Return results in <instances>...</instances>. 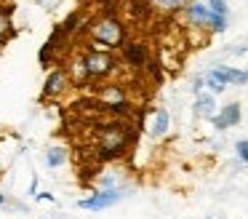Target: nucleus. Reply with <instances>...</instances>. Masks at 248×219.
Here are the masks:
<instances>
[{"label":"nucleus","mask_w":248,"mask_h":219,"mask_svg":"<svg viewBox=\"0 0 248 219\" xmlns=\"http://www.w3.org/2000/svg\"><path fill=\"white\" fill-rule=\"evenodd\" d=\"M131 147V128L123 120L102 123L93 134V152L99 160H118Z\"/></svg>","instance_id":"1"},{"label":"nucleus","mask_w":248,"mask_h":219,"mask_svg":"<svg viewBox=\"0 0 248 219\" xmlns=\"http://www.w3.org/2000/svg\"><path fill=\"white\" fill-rule=\"evenodd\" d=\"M125 24L120 21V16H115L112 11H104L88 24V40L93 48H104V51H118L125 46Z\"/></svg>","instance_id":"2"},{"label":"nucleus","mask_w":248,"mask_h":219,"mask_svg":"<svg viewBox=\"0 0 248 219\" xmlns=\"http://www.w3.org/2000/svg\"><path fill=\"white\" fill-rule=\"evenodd\" d=\"M78 69H80L83 83H96V80H107L118 72V59H115L112 51H104V48H86L78 62Z\"/></svg>","instance_id":"3"},{"label":"nucleus","mask_w":248,"mask_h":219,"mask_svg":"<svg viewBox=\"0 0 248 219\" xmlns=\"http://www.w3.org/2000/svg\"><path fill=\"white\" fill-rule=\"evenodd\" d=\"M67 88H70V69H67V67H56V69H51L48 78H46L40 99H43V101L56 99V96H62Z\"/></svg>","instance_id":"4"},{"label":"nucleus","mask_w":248,"mask_h":219,"mask_svg":"<svg viewBox=\"0 0 248 219\" xmlns=\"http://www.w3.org/2000/svg\"><path fill=\"white\" fill-rule=\"evenodd\" d=\"M120 198H123V192H120V190H99V192H93V195H88V198H80L78 206L88 208V211H102V208L115 206Z\"/></svg>","instance_id":"5"},{"label":"nucleus","mask_w":248,"mask_h":219,"mask_svg":"<svg viewBox=\"0 0 248 219\" xmlns=\"http://www.w3.org/2000/svg\"><path fill=\"white\" fill-rule=\"evenodd\" d=\"M123 62L128 64V67H134V69H141V67L150 64V51H147L144 43L131 40V43L123 46Z\"/></svg>","instance_id":"6"},{"label":"nucleus","mask_w":248,"mask_h":219,"mask_svg":"<svg viewBox=\"0 0 248 219\" xmlns=\"http://www.w3.org/2000/svg\"><path fill=\"white\" fill-rule=\"evenodd\" d=\"M14 35H16V30H14V5L0 3V48L6 46Z\"/></svg>","instance_id":"7"},{"label":"nucleus","mask_w":248,"mask_h":219,"mask_svg":"<svg viewBox=\"0 0 248 219\" xmlns=\"http://www.w3.org/2000/svg\"><path fill=\"white\" fill-rule=\"evenodd\" d=\"M240 123V104L237 101H232V104L221 107V112L214 118V126L219 128V131H224V128H232Z\"/></svg>","instance_id":"8"},{"label":"nucleus","mask_w":248,"mask_h":219,"mask_svg":"<svg viewBox=\"0 0 248 219\" xmlns=\"http://www.w3.org/2000/svg\"><path fill=\"white\" fill-rule=\"evenodd\" d=\"M184 11H187V19L192 21L195 27H208V21H211L208 5H203V3H187V5H184Z\"/></svg>","instance_id":"9"},{"label":"nucleus","mask_w":248,"mask_h":219,"mask_svg":"<svg viewBox=\"0 0 248 219\" xmlns=\"http://www.w3.org/2000/svg\"><path fill=\"white\" fill-rule=\"evenodd\" d=\"M214 72L219 75V78L224 80L227 85H230V83H235V85H243V83H248V75L243 72V69H235V67H216Z\"/></svg>","instance_id":"10"},{"label":"nucleus","mask_w":248,"mask_h":219,"mask_svg":"<svg viewBox=\"0 0 248 219\" xmlns=\"http://www.w3.org/2000/svg\"><path fill=\"white\" fill-rule=\"evenodd\" d=\"M214 96L211 94H198V101H195V112H198L200 118H214Z\"/></svg>","instance_id":"11"},{"label":"nucleus","mask_w":248,"mask_h":219,"mask_svg":"<svg viewBox=\"0 0 248 219\" xmlns=\"http://www.w3.org/2000/svg\"><path fill=\"white\" fill-rule=\"evenodd\" d=\"M168 123H171L168 110H157V112H155V123H152L150 134H152V136H163V134L168 131Z\"/></svg>","instance_id":"12"},{"label":"nucleus","mask_w":248,"mask_h":219,"mask_svg":"<svg viewBox=\"0 0 248 219\" xmlns=\"http://www.w3.org/2000/svg\"><path fill=\"white\" fill-rule=\"evenodd\" d=\"M64 160H67L64 147H48V152H46V163H48L51 168H59Z\"/></svg>","instance_id":"13"},{"label":"nucleus","mask_w":248,"mask_h":219,"mask_svg":"<svg viewBox=\"0 0 248 219\" xmlns=\"http://www.w3.org/2000/svg\"><path fill=\"white\" fill-rule=\"evenodd\" d=\"M203 83H205V85H208V88H211V94H221V91L227 88V83H224V80H221L219 75L214 72V69H211V72H208V75H205V78H203Z\"/></svg>","instance_id":"14"},{"label":"nucleus","mask_w":248,"mask_h":219,"mask_svg":"<svg viewBox=\"0 0 248 219\" xmlns=\"http://www.w3.org/2000/svg\"><path fill=\"white\" fill-rule=\"evenodd\" d=\"M208 11L211 14L227 16V0H208Z\"/></svg>","instance_id":"15"},{"label":"nucleus","mask_w":248,"mask_h":219,"mask_svg":"<svg viewBox=\"0 0 248 219\" xmlns=\"http://www.w3.org/2000/svg\"><path fill=\"white\" fill-rule=\"evenodd\" d=\"M155 5H160V8H166V11H176V8H182V5H187L184 0H152Z\"/></svg>","instance_id":"16"},{"label":"nucleus","mask_w":248,"mask_h":219,"mask_svg":"<svg viewBox=\"0 0 248 219\" xmlns=\"http://www.w3.org/2000/svg\"><path fill=\"white\" fill-rule=\"evenodd\" d=\"M235 150H237V158H240L243 163H248V139H240V142L235 144Z\"/></svg>","instance_id":"17"},{"label":"nucleus","mask_w":248,"mask_h":219,"mask_svg":"<svg viewBox=\"0 0 248 219\" xmlns=\"http://www.w3.org/2000/svg\"><path fill=\"white\" fill-rule=\"evenodd\" d=\"M3 203H6V195H3V192H0V206H3Z\"/></svg>","instance_id":"18"},{"label":"nucleus","mask_w":248,"mask_h":219,"mask_svg":"<svg viewBox=\"0 0 248 219\" xmlns=\"http://www.w3.org/2000/svg\"><path fill=\"white\" fill-rule=\"evenodd\" d=\"M246 75H248V72H246Z\"/></svg>","instance_id":"19"}]
</instances>
